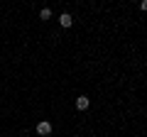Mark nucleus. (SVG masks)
<instances>
[{
    "label": "nucleus",
    "instance_id": "f257e3e1",
    "mask_svg": "<svg viewBox=\"0 0 147 137\" xmlns=\"http://www.w3.org/2000/svg\"><path fill=\"white\" fill-rule=\"evenodd\" d=\"M49 132H52V122H47V120H42L39 122V125H37V135H49Z\"/></svg>",
    "mask_w": 147,
    "mask_h": 137
},
{
    "label": "nucleus",
    "instance_id": "f03ea898",
    "mask_svg": "<svg viewBox=\"0 0 147 137\" xmlns=\"http://www.w3.org/2000/svg\"><path fill=\"white\" fill-rule=\"evenodd\" d=\"M88 105H91V100L86 98V95H79V98H76V108H79V110H86Z\"/></svg>",
    "mask_w": 147,
    "mask_h": 137
},
{
    "label": "nucleus",
    "instance_id": "7ed1b4c3",
    "mask_svg": "<svg viewBox=\"0 0 147 137\" xmlns=\"http://www.w3.org/2000/svg\"><path fill=\"white\" fill-rule=\"evenodd\" d=\"M59 25H61V27H71L74 25V17L69 15V12H64V15L59 17Z\"/></svg>",
    "mask_w": 147,
    "mask_h": 137
},
{
    "label": "nucleus",
    "instance_id": "20e7f679",
    "mask_svg": "<svg viewBox=\"0 0 147 137\" xmlns=\"http://www.w3.org/2000/svg\"><path fill=\"white\" fill-rule=\"evenodd\" d=\"M39 17H42V20H49V17H52V10H49V7H42V10H39Z\"/></svg>",
    "mask_w": 147,
    "mask_h": 137
},
{
    "label": "nucleus",
    "instance_id": "39448f33",
    "mask_svg": "<svg viewBox=\"0 0 147 137\" xmlns=\"http://www.w3.org/2000/svg\"><path fill=\"white\" fill-rule=\"evenodd\" d=\"M140 7H142L145 12H147V0H142V3H140Z\"/></svg>",
    "mask_w": 147,
    "mask_h": 137
}]
</instances>
